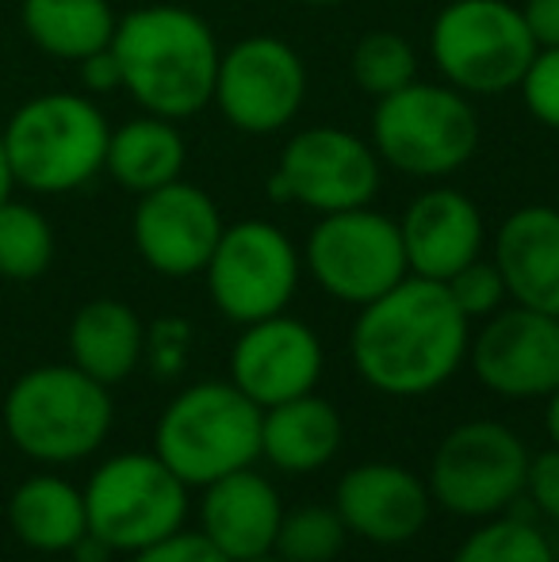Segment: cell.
<instances>
[{"label": "cell", "instance_id": "9c48e42d", "mask_svg": "<svg viewBox=\"0 0 559 562\" xmlns=\"http://www.w3.org/2000/svg\"><path fill=\"white\" fill-rule=\"evenodd\" d=\"M529 448L510 425L471 417L433 448L425 486L437 509L460 520H487L506 513L525 494Z\"/></svg>", "mask_w": 559, "mask_h": 562}, {"label": "cell", "instance_id": "d4e9b609", "mask_svg": "<svg viewBox=\"0 0 559 562\" xmlns=\"http://www.w3.org/2000/svg\"><path fill=\"white\" fill-rule=\"evenodd\" d=\"M112 0H20V27L35 50L58 61H81L112 46L115 35Z\"/></svg>", "mask_w": 559, "mask_h": 562}, {"label": "cell", "instance_id": "8992f818", "mask_svg": "<svg viewBox=\"0 0 559 562\" xmlns=\"http://www.w3.org/2000/svg\"><path fill=\"white\" fill-rule=\"evenodd\" d=\"M368 142L388 169L414 180H445L476 157L479 112L452 85L418 77L376 100Z\"/></svg>", "mask_w": 559, "mask_h": 562}, {"label": "cell", "instance_id": "8fae6325", "mask_svg": "<svg viewBox=\"0 0 559 562\" xmlns=\"http://www.w3.org/2000/svg\"><path fill=\"white\" fill-rule=\"evenodd\" d=\"M299 280H303V249L265 218L223 226V237L203 268L211 306L234 326L283 314L295 299Z\"/></svg>", "mask_w": 559, "mask_h": 562}, {"label": "cell", "instance_id": "d590c367", "mask_svg": "<svg viewBox=\"0 0 559 562\" xmlns=\"http://www.w3.org/2000/svg\"><path fill=\"white\" fill-rule=\"evenodd\" d=\"M522 15L537 50L559 46V0H522Z\"/></svg>", "mask_w": 559, "mask_h": 562}, {"label": "cell", "instance_id": "5bb4252c", "mask_svg": "<svg viewBox=\"0 0 559 562\" xmlns=\"http://www.w3.org/2000/svg\"><path fill=\"white\" fill-rule=\"evenodd\" d=\"M468 360L494 398H548L559 386V318L506 303L483 318L468 345Z\"/></svg>", "mask_w": 559, "mask_h": 562}, {"label": "cell", "instance_id": "1f68e13d", "mask_svg": "<svg viewBox=\"0 0 559 562\" xmlns=\"http://www.w3.org/2000/svg\"><path fill=\"white\" fill-rule=\"evenodd\" d=\"M517 92H522L525 112L537 119L540 126L559 131V46H548V50L533 54Z\"/></svg>", "mask_w": 559, "mask_h": 562}, {"label": "cell", "instance_id": "8d00e7d4", "mask_svg": "<svg viewBox=\"0 0 559 562\" xmlns=\"http://www.w3.org/2000/svg\"><path fill=\"white\" fill-rule=\"evenodd\" d=\"M69 559L74 562H112L115 559V551L108 548L104 540H97L92 532H85L81 540L74 543V551H69Z\"/></svg>", "mask_w": 559, "mask_h": 562}, {"label": "cell", "instance_id": "52a82bcc", "mask_svg": "<svg viewBox=\"0 0 559 562\" xmlns=\"http://www.w3.org/2000/svg\"><path fill=\"white\" fill-rule=\"evenodd\" d=\"M533 54L522 4L510 0H448L429 23V61L471 100L517 92Z\"/></svg>", "mask_w": 559, "mask_h": 562}, {"label": "cell", "instance_id": "b9f144b4", "mask_svg": "<svg viewBox=\"0 0 559 562\" xmlns=\"http://www.w3.org/2000/svg\"><path fill=\"white\" fill-rule=\"evenodd\" d=\"M556 207H559V203H556Z\"/></svg>", "mask_w": 559, "mask_h": 562}, {"label": "cell", "instance_id": "5b68a950", "mask_svg": "<svg viewBox=\"0 0 559 562\" xmlns=\"http://www.w3.org/2000/svg\"><path fill=\"white\" fill-rule=\"evenodd\" d=\"M154 451L188 490H200L261 459V406L231 379L192 383L157 414Z\"/></svg>", "mask_w": 559, "mask_h": 562}, {"label": "cell", "instance_id": "ab89813d", "mask_svg": "<svg viewBox=\"0 0 559 562\" xmlns=\"http://www.w3.org/2000/svg\"><path fill=\"white\" fill-rule=\"evenodd\" d=\"M306 8H334V4H345V0H299Z\"/></svg>", "mask_w": 559, "mask_h": 562}, {"label": "cell", "instance_id": "cb8c5ba5", "mask_svg": "<svg viewBox=\"0 0 559 562\" xmlns=\"http://www.w3.org/2000/svg\"><path fill=\"white\" fill-rule=\"evenodd\" d=\"M188 161V142L180 126L165 115L142 112L127 123L112 126L104 172L131 195H146L180 180Z\"/></svg>", "mask_w": 559, "mask_h": 562}, {"label": "cell", "instance_id": "f546056e", "mask_svg": "<svg viewBox=\"0 0 559 562\" xmlns=\"http://www.w3.org/2000/svg\"><path fill=\"white\" fill-rule=\"evenodd\" d=\"M448 295L452 303L460 306V314L468 322H483L491 318L494 311L510 303V291H506V280H502L499 265L487 257H476L471 265H463L460 272H452L445 280Z\"/></svg>", "mask_w": 559, "mask_h": 562}, {"label": "cell", "instance_id": "277c9868", "mask_svg": "<svg viewBox=\"0 0 559 562\" xmlns=\"http://www.w3.org/2000/svg\"><path fill=\"white\" fill-rule=\"evenodd\" d=\"M0 131L15 188L31 195H69L104 172L112 123L89 92H38Z\"/></svg>", "mask_w": 559, "mask_h": 562}, {"label": "cell", "instance_id": "83f0119b", "mask_svg": "<svg viewBox=\"0 0 559 562\" xmlns=\"http://www.w3.org/2000/svg\"><path fill=\"white\" fill-rule=\"evenodd\" d=\"M353 81L365 97L380 100L399 92L403 85L418 81V50L411 46V38L399 31H368L360 35V43L353 46Z\"/></svg>", "mask_w": 559, "mask_h": 562}, {"label": "cell", "instance_id": "44dd1931", "mask_svg": "<svg viewBox=\"0 0 559 562\" xmlns=\"http://www.w3.org/2000/svg\"><path fill=\"white\" fill-rule=\"evenodd\" d=\"M345 445L342 409L318 391L261 409V459L280 474H314Z\"/></svg>", "mask_w": 559, "mask_h": 562}, {"label": "cell", "instance_id": "74e56055", "mask_svg": "<svg viewBox=\"0 0 559 562\" xmlns=\"http://www.w3.org/2000/svg\"><path fill=\"white\" fill-rule=\"evenodd\" d=\"M545 432H548V445L559 448V386L545 398Z\"/></svg>", "mask_w": 559, "mask_h": 562}, {"label": "cell", "instance_id": "7402d4cb", "mask_svg": "<svg viewBox=\"0 0 559 562\" xmlns=\"http://www.w3.org/2000/svg\"><path fill=\"white\" fill-rule=\"evenodd\" d=\"M69 363L97 383L115 386L131 379L142 363L146 322L123 299H92L69 322Z\"/></svg>", "mask_w": 559, "mask_h": 562}, {"label": "cell", "instance_id": "7c38bea8", "mask_svg": "<svg viewBox=\"0 0 559 562\" xmlns=\"http://www.w3.org/2000/svg\"><path fill=\"white\" fill-rule=\"evenodd\" d=\"M380 184L383 161L372 142L326 123L291 134L269 177V195L314 215H334V211L368 207Z\"/></svg>", "mask_w": 559, "mask_h": 562}, {"label": "cell", "instance_id": "603a6c76", "mask_svg": "<svg viewBox=\"0 0 559 562\" xmlns=\"http://www.w3.org/2000/svg\"><path fill=\"white\" fill-rule=\"evenodd\" d=\"M8 528L27 551L69 555L74 543L89 532L85 494L62 474H31L8 497Z\"/></svg>", "mask_w": 559, "mask_h": 562}, {"label": "cell", "instance_id": "f1b7e54d", "mask_svg": "<svg viewBox=\"0 0 559 562\" xmlns=\"http://www.w3.org/2000/svg\"><path fill=\"white\" fill-rule=\"evenodd\" d=\"M349 543V528L334 505L306 502L283 513L277 532V555L288 562H334Z\"/></svg>", "mask_w": 559, "mask_h": 562}, {"label": "cell", "instance_id": "6da1fadb", "mask_svg": "<svg viewBox=\"0 0 559 562\" xmlns=\"http://www.w3.org/2000/svg\"><path fill=\"white\" fill-rule=\"evenodd\" d=\"M471 322L440 280L406 276L357 311L349 356L365 386L383 398L437 394L463 368Z\"/></svg>", "mask_w": 559, "mask_h": 562}, {"label": "cell", "instance_id": "f35d334b", "mask_svg": "<svg viewBox=\"0 0 559 562\" xmlns=\"http://www.w3.org/2000/svg\"><path fill=\"white\" fill-rule=\"evenodd\" d=\"M15 192V177H12V161H8V149H4V131H0V203L12 200Z\"/></svg>", "mask_w": 559, "mask_h": 562}, {"label": "cell", "instance_id": "d6a6232c", "mask_svg": "<svg viewBox=\"0 0 559 562\" xmlns=\"http://www.w3.org/2000/svg\"><path fill=\"white\" fill-rule=\"evenodd\" d=\"M127 562H231V559L219 555L215 543H211L200 528H180V532L165 536V540L127 555Z\"/></svg>", "mask_w": 559, "mask_h": 562}, {"label": "cell", "instance_id": "484cf974", "mask_svg": "<svg viewBox=\"0 0 559 562\" xmlns=\"http://www.w3.org/2000/svg\"><path fill=\"white\" fill-rule=\"evenodd\" d=\"M54 226L35 203H0V276L12 283H31L54 265Z\"/></svg>", "mask_w": 559, "mask_h": 562}, {"label": "cell", "instance_id": "4316f807", "mask_svg": "<svg viewBox=\"0 0 559 562\" xmlns=\"http://www.w3.org/2000/svg\"><path fill=\"white\" fill-rule=\"evenodd\" d=\"M452 562H556V548L533 520L499 513L476 520V528L452 551Z\"/></svg>", "mask_w": 559, "mask_h": 562}, {"label": "cell", "instance_id": "30bf717a", "mask_svg": "<svg viewBox=\"0 0 559 562\" xmlns=\"http://www.w3.org/2000/svg\"><path fill=\"white\" fill-rule=\"evenodd\" d=\"M303 272L334 303L365 306L411 276L399 218L368 207L318 215L303 241Z\"/></svg>", "mask_w": 559, "mask_h": 562}, {"label": "cell", "instance_id": "60d3db41", "mask_svg": "<svg viewBox=\"0 0 559 562\" xmlns=\"http://www.w3.org/2000/svg\"><path fill=\"white\" fill-rule=\"evenodd\" d=\"M246 562H288V559H280L277 551H269V555H257V559H246Z\"/></svg>", "mask_w": 559, "mask_h": 562}, {"label": "cell", "instance_id": "d6986e66", "mask_svg": "<svg viewBox=\"0 0 559 562\" xmlns=\"http://www.w3.org/2000/svg\"><path fill=\"white\" fill-rule=\"evenodd\" d=\"M288 513L280 490L257 467H242L200 486V532L215 543L219 555L246 562L277 548L280 520Z\"/></svg>", "mask_w": 559, "mask_h": 562}, {"label": "cell", "instance_id": "ffe728a7", "mask_svg": "<svg viewBox=\"0 0 559 562\" xmlns=\"http://www.w3.org/2000/svg\"><path fill=\"white\" fill-rule=\"evenodd\" d=\"M491 260L506 280L510 303L559 318V207L529 203L502 218Z\"/></svg>", "mask_w": 559, "mask_h": 562}, {"label": "cell", "instance_id": "836d02e7", "mask_svg": "<svg viewBox=\"0 0 559 562\" xmlns=\"http://www.w3.org/2000/svg\"><path fill=\"white\" fill-rule=\"evenodd\" d=\"M525 497L540 517L559 525V448L548 445L540 456L529 459V474H525Z\"/></svg>", "mask_w": 559, "mask_h": 562}, {"label": "cell", "instance_id": "7a4b0ae2", "mask_svg": "<svg viewBox=\"0 0 559 562\" xmlns=\"http://www.w3.org/2000/svg\"><path fill=\"white\" fill-rule=\"evenodd\" d=\"M123 92L172 123L211 108L223 46L211 23L185 4H146L120 15L112 35Z\"/></svg>", "mask_w": 559, "mask_h": 562}, {"label": "cell", "instance_id": "9a60e30c", "mask_svg": "<svg viewBox=\"0 0 559 562\" xmlns=\"http://www.w3.org/2000/svg\"><path fill=\"white\" fill-rule=\"evenodd\" d=\"M223 226V211L200 184L172 180L138 195L131 215V241L149 272L165 280H188L203 276Z\"/></svg>", "mask_w": 559, "mask_h": 562}, {"label": "cell", "instance_id": "3957f363", "mask_svg": "<svg viewBox=\"0 0 559 562\" xmlns=\"http://www.w3.org/2000/svg\"><path fill=\"white\" fill-rule=\"evenodd\" d=\"M0 417L20 456L43 467H69L104 448L115 425V402L112 386L74 363H43L8 386Z\"/></svg>", "mask_w": 559, "mask_h": 562}, {"label": "cell", "instance_id": "4dcf8cb0", "mask_svg": "<svg viewBox=\"0 0 559 562\" xmlns=\"http://www.w3.org/2000/svg\"><path fill=\"white\" fill-rule=\"evenodd\" d=\"M195 334L192 322L180 314H165V318L146 326V345H142V363L149 368V375L172 383L188 371V356H192Z\"/></svg>", "mask_w": 559, "mask_h": 562}, {"label": "cell", "instance_id": "ac0fdd59", "mask_svg": "<svg viewBox=\"0 0 559 562\" xmlns=\"http://www.w3.org/2000/svg\"><path fill=\"white\" fill-rule=\"evenodd\" d=\"M399 234H403L411 276H425V280L440 283L476 257H483L487 249L483 211L460 188H425V192H418L399 215Z\"/></svg>", "mask_w": 559, "mask_h": 562}, {"label": "cell", "instance_id": "ba28073f", "mask_svg": "<svg viewBox=\"0 0 559 562\" xmlns=\"http://www.w3.org/2000/svg\"><path fill=\"white\" fill-rule=\"evenodd\" d=\"M81 494L89 532L115 555H135L180 532L192 509V490L157 459L154 448L108 456L89 474Z\"/></svg>", "mask_w": 559, "mask_h": 562}, {"label": "cell", "instance_id": "2e32d148", "mask_svg": "<svg viewBox=\"0 0 559 562\" xmlns=\"http://www.w3.org/2000/svg\"><path fill=\"white\" fill-rule=\"evenodd\" d=\"M322 371L326 348L318 334L288 311L242 326L231 348V383L261 409L318 391Z\"/></svg>", "mask_w": 559, "mask_h": 562}, {"label": "cell", "instance_id": "e575fe53", "mask_svg": "<svg viewBox=\"0 0 559 562\" xmlns=\"http://www.w3.org/2000/svg\"><path fill=\"white\" fill-rule=\"evenodd\" d=\"M77 77H81V92H89L92 100L108 97V92H123L120 61H115L112 46H104V50L77 61Z\"/></svg>", "mask_w": 559, "mask_h": 562}, {"label": "cell", "instance_id": "e0dca14e", "mask_svg": "<svg viewBox=\"0 0 559 562\" xmlns=\"http://www.w3.org/2000/svg\"><path fill=\"white\" fill-rule=\"evenodd\" d=\"M329 505L345 520L349 536L372 548H403L418 540L433 513V497L422 474L388 459L349 467L337 479Z\"/></svg>", "mask_w": 559, "mask_h": 562}, {"label": "cell", "instance_id": "4fadbf2b", "mask_svg": "<svg viewBox=\"0 0 559 562\" xmlns=\"http://www.w3.org/2000/svg\"><path fill=\"white\" fill-rule=\"evenodd\" d=\"M306 100V61L280 35H246L219 58L211 104L238 134L269 138L295 123Z\"/></svg>", "mask_w": 559, "mask_h": 562}]
</instances>
